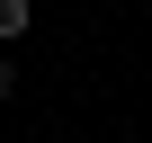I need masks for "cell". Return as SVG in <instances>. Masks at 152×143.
Wrapping results in <instances>:
<instances>
[{"label": "cell", "instance_id": "6da1fadb", "mask_svg": "<svg viewBox=\"0 0 152 143\" xmlns=\"http://www.w3.org/2000/svg\"><path fill=\"white\" fill-rule=\"evenodd\" d=\"M27 27H36V0H0V45H18Z\"/></svg>", "mask_w": 152, "mask_h": 143}, {"label": "cell", "instance_id": "7a4b0ae2", "mask_svg": "<svg viewBox=\"0 0 152 143\" xmlns=\"http://www.w3.org/2000/svg\"><path fill=\"white\" fill-rule=\"evenodd\" d=\"M9 98H18V63L0 54V107H9Z\"/></svg>", "mask_w": 152, "mask_h": 143}]
</instances>
